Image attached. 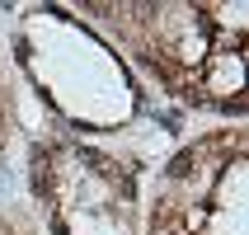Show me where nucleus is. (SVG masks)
Instances as JSON below:
<instances>
[{
	"label": "nucleus",
	"mask_w": 249,
	"mask_h": 235,
	"mask_svg": "<svg viewBox=\"0 0 249 235\" xmlns=\"http://www.w3.org/2000/svg\"><path fill=\"white\" fill-rule=\"evenodd\" d=\"M0 141H5V104H0Z\"/></svg>",
	"instance_id": "7ed1b4c3"
},
{
	"label": "nucleus",
	"mask_w": 249,
	"mask_h": 235,
	"mask_svg": "<svg viewBox=\"0 0 249 235\" xmlns=\"http://www.w3.org/2000/svg\"><path fill=\"white\" fill-rule=\"evenodd\" d=\"M216 108H221V113H235V118H240V113H245V99H216Z\"/></svg>",
	"instance_id": "f03ea898"
},
{
	"label": "nucleus",
	"mask_w": 249,
	"mask_h": 235,
	"mask_svg": "<svg viewBox=\"0 0 249 235\" xmlns=\"http://www.w3.org/2000/svg\"><path fill=\"white\" fill-rule=\"evenodd\" d=\"M188 165H193V151H179L174 160H169V174H174V179H183V174H188Z\"/></svg>",
	"instance_id": "f257e3e1"
}]
</instances>
